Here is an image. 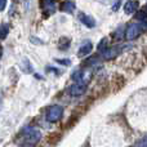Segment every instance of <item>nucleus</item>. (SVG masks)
<instances>
[{
	"label": "nucleus",
	"instance_id": "obj_19",
	"mask_svg": "<svg viewBox=\"0 0 147 147\" xmlns=\"http://www.w3.org/2000/svg\"><path fill=\"white\" fill-rule=\"evenodd\" d=\"M31 41H32V43H38V44H41V43H43L41 40H39V39H36V38H31Z\"/></svg>",
	"mask_w": 147,
	"mask_h": 147
},
{
	"label": "nucleus",
	"instance_id": "obj_5",
	"mask_svg": "<svg viewBox=\"0 0 147 147\" xmlns=\"http://www.w3.org/2000/svg\"><path fill=\"white\" fill-rule=\"evenodd\" d=\"M140 8V1L138 0H128L124 4V13L125 14H133Z\"/></svg>",
	"mask_w": 147,
	"mask_h": 147
},
{
	"label": "nucleus",
	"instance_id": "obj_4",
	"mask_svg": "<svg viewBox=\"0 0 147 147\" xmlns=\"http://www.w3.org/2000/svg\"><path fill=\"white\" fill-rule=\"evenodd\" d=\"M86 90V84L85 83H75L74 85L70 86L69 89V93L70 96L72 97H79V96H83Z\"/></svg>",
	"mask_w": 147,
	"mask_h": 147
},
{
	"label": "nucleus",
	"instance_id": "obj_10",
	"mask_svg": "<svg viewBox=\"0 0 147 147\" xmlns=\"http://www.w3.org/2000/svg\"><path fill=\"white\" fill-rule=\"evenodd\" d=\"M75 8H76V5H75V3H72V1H65L63 4H62V7H61V10L62 12H66V13H74V10H75Z\"/></svg>",
	"mask_w": 147,
	"mask_h": 147
},
{
	"label": "nucleus",
	"instance_id": "obj_3",
	"mask_svg": "<svg viewBox=\"0 0 147 147\" xmlns=\"http://www.w3.org/2000/svg\"><path fill=\"white\" fill-rule=\"evenodd\" d=\"M23 136H25L26 140L30 143H32V145L41 140V132L32 127H26L25 129H23Z\"/></svg>",
	"mask_w": 147,
	"mask_h": 147
},
{
	"label": "nucleus",
	"instance_id": "obj_15",
	"mask_svg": "<svg viewBox=\"0 0 147 147\" xmlns=\"http://www.w3.org/2000/svg\"><path fill=\"white\" fill-rule=\"evenodd\" d=\"M57 63H61V65H65V66H70L71 65V61L70 59H56Z\"/></svg>",
	"mask_w": 147,
	"mask_h": 147
},
{
	"label": "nucleus",
	"instance_id": "obj_13",
	"mask_svg": "<svg viewBox=\"0 0 147 147\" xmlns=\"http://www.w3.org/2000/svg\"><path fill=\"white\" fill-rule=\"evenodd\" d=\"M107 44H109V39H107V38H103L101 41H99V44H98V51H99V53H102L105 49L109 48V47H107Z\"/></svg>",
	"mask_w": 147,
	"mask_h": 147
},
{
	"label": "nucleus",
	"instance_id": "obj_12",
	"mask_svg": "<svg viewBox=\"0 0 147 147\" xmlns=\"http://www.w3.org/2000/svg\"><path fill=\"white\" fill-rule=\"evenodd\" d=\"M8 34H9V26L7 23H3L0 26V40H4L8 36Z\"/></svg>",
	"mask_w": 147,
	"mask_h": 147
},
{
	"label": "nucleus",
	"instance_id": "obj_9",
	"mask_svg": "<svg viewBox=\"0 0 147 147\" xmlns=\"http://www.w3.org/2000/svg\"><path fill=\"white\" fill-rule=\"evenodd\" d=\"M43 7H44V12L47 14H53L56 12V4L54 0H43Z\"/></svg>",
	"mask_w": 147,
	"mask_h": 147
},
{
	"label": "nucleus",
	"instance_id": "obj_8",
	"mask_svg": "<svg viewBox=\"0 0 147 147\" xmlns=\"http://www.w3.org/2000/svg\"><path fill=\"white\" fill-rule=\"evenodd\" d=\"M119 53H120V51L117 49V47H115V48H107V49H105V51L102 52L101 54L103 56L105 59H112V58H115V57H116Z\"/></svg>",
	"mask_w": 147,
	"mask_h": 147
},
{
	"label": "nucleus",
	"instance_id": "obj_11",
	"mask_svg": "<svg viewBox=\"0 0 147 147\" xmlns=\"http://www.w3.org/2000/svg\"><path fill=\"white\" fill-rule=\"evenodd\" d=\"M21 69H22V71L25 74L32 72V66H31L30 61H28L27 58H23L22 59V62H21Z\"/></svg>",
	"mask_w": 147,
	"mask_h": 147
},
{
	"label": "nucleus",
	"instance_id": "obj_17",
	"mask_svg": "<svg viewBox=\"0 0 147 147\" xmlns=\"http://www.w3.org/2000/svg\"><path fill=\"white\" fill-rule=\"evenodd\" d=\"M115 38H116L117 40H121V39H123V26H120L119 31H116V35H115Z\"/></svg>",
	"mask_w": 147,
	"mask_h": 147
},
{
	"label": "nucleus",
	"instance_id": "obj_14",
	"mask_svg": "<svg viewBox=\"0 0 147 147\" xmlns=\"http://www.w3.org/2000/svg\"><path fill=\"white\" fill-rule=\"evenodd\" d=\"M136 18H137L138 21H141L142 23H146V12H145V9L140 10V12L137 13V16H136Z\"/></svg>",
	"mask_w": 147,
	"mask_h": 147
},
{
	"label": "nucleus",
	"instance_id": "obj_21",
	"mask_svg": "<svg viewBox=\"0 0 147 147\" xmlns=\"http://www.w3.org/2000/svg\"><path fill=\"white\" fill-rule=\"evenodd\" d=\"M13 1H17V0H13Z\"/></svg>",
	"mask_w": 147,
	"mask_h": 147
},
{
	"label": "nucleus",
	"instance_id": "obj_16",
	"mask_svg": "<svg viewBox=\"0 0 147 147\" xmlns=\"http://www.w3.org/2000/svg\"><path fill=\"white\" fill-rule=\"evenodd\" d=\"M120 4H121V0H115L114 5H112V10H114V12H116V10H119Z\"/></svg>",
	"mask_w": 147,
	"mask_h": 147
},
{
	"label": "nucleus",
	"instance_id": "obj_1",
	"mask_svg": "<svg viewBox=\"0 0 147 147\" xmlns=\"http://www.w3.org/2000/svg\"><path fill=\"white\" fill-rule=\"evenodd\" d=\"M146 23H130L129 26L127 27V30H125L124 35H125V39L127 40H134V39H137L138 36L141 35V32H142L143 30L146 28Z\"/></svg>",
	"mask_w": 147,
	"mask_h": 147
},
{
	"label": "nucleus",
	"instance_id": "obj_2",
	"mask_svg": "<svg viewBox=\"0 0 147 147\" xmlns=\"http://www.w3.org/2000/svg\"><path fill=\"white\" fill-rule=\"evenodd\" d=\"M63 116V107L58 106V105H54V106L49 107L48 112H47V120L49 123H57L62 119Z\"/></svg>",
	"mask_w": 147,
	"mask_h": 147
},
{
	"label": "nucleus",
	"instance_id": "obj_7",
	"mask_svg": "<svg viewBox=\"0 0 147 147\" xmlns=\"http://www.w3.org/2000/svg\"><path fill=\"white\" fill-rule=\"evenodd\" d=\"M92 49H93V44H92V41L90 40L84 41V43L81 44L79 52H78V56L80 57V58H81V57H86L92 52Z\"/></svg>",
	"mask_w": 147,
	"mask_h": 147
},
{
	"label": "nucleus",
	"instance_id": "obj_18",
	"mask_svg": "<svg viewBox=\"0 0 147 147\" xmlns=\"http://www.w3.org/2000/svg\"><path fill=\"white\" fill-rule=\"evenodd\" d=\"M7 1L8 0H0V12H3L7 8Z\"/></svg>",
	"mask_w": 147,
	"mask_h": 147
},
{
	"label": "nucleus",
	"instance_id": "obj_20",
	"mask_svg": "<svg viewBox=\"0 0 147 147\" xmlns=\"http://www.w3.org/2000/svg\"><path fill=\"white\" fill-rule=\"evenodd\" d=\"M21 147H35V146H34L32 143H25V145H22Z\"/></svg>",
	"mask_w": 147,
	"mask_h": 147
},
{
	"label": "nucleus",
	"instance_id": "obj_6",
	"mask_svg": "<svg viewBox=\"0 0 147 147\" xmlns=\"http://www.w3.org/2000/svg\"><path fill=\"white\" fill-rule=\"evenodd\" d=\"M79 21L88 28H93L94 26H96V21H94V18L89 14H85V13H79Z\"/></svg>",
	"mask_w": 147,
	"mask_h": 147
}]
</instances>
